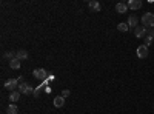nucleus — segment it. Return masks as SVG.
<instances>
[{"label": "nucleus", "instance_id": "nucleus-1", "mask_svg": "<svg viewBox=\"0 0 154 114\" xmlns=\"http://www.w3.org/2000/svg\"><path fill=\"white\" fill-rule=\"evenodd\" d=\"M17 91L20 93V94H26V96H31V94H34V88L29 85V83H26V82H22V83H19V88H17Z\"/></svg>", "mask_w": 154, "mask_h": 114}, {"label": "nucleus", "instance_id": "nucleus-2", "mask_svg": "<svg viewBox=\"0 0 154 114\" xmlns=\"http://www.w3.org/2000/svg\"><path fill=\"white\" fill-rule=\"evenodd\" d=\"M142 23L145 28H154V12H145L142 17Z\"/></svg>", "mask_w": 154, "mask_h": 114}, {"label": "nucleus", "instance_id": "nucleus-3", "mask_svg": "<svg viewBox=\"0 0 154 114\" xmlns=\"http://www.w3.org/2000/svg\"><path fill=\"white\" fill-rule=\"evenodd\" d=\"M19 79H8L6 82H5V88L8 91H17V88H19Z\"/></svg>", "mask_w": 154, "mask_h": 114}, {"label": "nucleus", "instance_id": "nucleus-4", "mask_svg": "<svg viewBox=\"0 0 154 114\" xmlns=\"http://www.w3.org/2000/svg\"><path fill=\"white\" fill-rule=\"evenodd\" d=\"M146 32H148V28H145L143 25H139V26L134 29V35L137 37V39H145Z\"/></svg>", "mask_w": 154, "mask_h": 114}, {"label": "nucleus", "instance_id": "nucleus-5", "mask_svg": "<svg viewBox=\"0 0 154 114\" xmlns=\"http://www.w3.org/2000/svg\"><path fill=\"white\" fill-rule=\"evenodd\" d=\"M32 74H34V77L38 79V80H46V75H48L46 71H45L43 68H37V69H34Z\"/></svg>", "mask_w": 154, "mask_h": 114}, {"label": "nucleus", "instance_id": "nucleus-6", "mask_svg": "<svg viewBox=\"0 0 154 114\" xmlns=\"http://www.w3.org/2000/svg\"><path fill=\"white\" fill-rule=\"evenodd\" d=\"M137 56H139V59H146L148 57V46L140 45L137 48Z\"/></svg>", "mask_w": 154, "mask_h": 114}, {"label": "nucleus", "instance_id": "nucleus-7", "mask_svg": "<svg viewBox=\"0 0 154 114\" xmlns=\"http://www.w3.org/2000/svg\"><path fill=\"white\" fill-rule=\"evenodd\" d=\"M126 5H128V8L133 9V11H136V9H140V8H142V2H140V0H130V2H128Z\"/></svg>", "mask_w": 154, "mask_h": 114}, {"label": "nucleus", "instance_id": "nucleus-8", "mask_svg": "<svg viewBox=\"0 0 154 114\" xmlns=\"http://www.w3.org/2000/svg\"><path fill=\"white\" fill-rule=\"evenodd\" d=\"M152 39H154V28H148V32H146V37H145V46H149Z\"/></svg>", "mask_w": 154, "mask_h": 114}, {"label": "nucleus", "instance_id": "nucleus-9", "mask_svg": "<svg viewBox=\"0 0 154 114\" xmlns=\"http://www.w3.org/2000/svg\"><path fill=\"white\" fill-rule=\"evenodd\" d=\"M126 23H128V26H130V28H134V29H136V28L139 26V25H137V23H139L137 16H130V19H128Z\"/></svg>", "mask_w": 154, "mask_h": 114}, {"label": "nucleus", "instance_id": "nucleus-10", "mask_svg": "<svg viewBox=\"0 0 154 114\" xmlns=\"http://www.w3.org/2000/svg\"><path fill=\"white\" fill-rule=\"evenodd\" d=\"M88 6H89V9H91L93 12H99V11H100V8H102V6H100V3L97 2V0H91V2L88 3Z\"/></svg>", "mask_w": 154, "mask_h": 114}, {"label": "nucleus", "instance_id": "nucleus-11", "mask_svg": "<svg viewBox=\"0 0 154 114\" xmlns=\"http://www.w3.org/2000/svg\"><path fill=\"white\" fill-rule=\"evenodd\" d=\"M20 65H22V60H19L17 57L12 59V60H9V68H11V69H19Z\"/></svg>", "mask_w": 154, "mask_h": 114}, {"label": "nucleus", "instance_id": "nucleus-12", "mask_svg": "<svg viewBox=\"0 0 154 114\" xmlns=\"http://www.w3.org/2000/svg\"><path fill=\"white\" fill-rule=\"evenodd\" d=\"M20 93L19 91H12L11 94H9V102L11 103H16V102H19V100H20Z\"/></svg>", "mask_w": 154, "mask_h": 114}, {"label": "nucleus", "instance_id": "nucleus-13", "mask_svg": "<svg viewBox=\"0 0 154 114\" xmlns=\"http://www.w3.org/2000/svg\"><path fill=\"white\" fill-rule=\"evenodd\" d=\"M63 105H65V97H63V96H57L54 99V106L56 108H62Z\"/></svg>", "mask_w": 154, "mask_h": 114}, {"label": "nucleus", "instance_id": "nucleus-14", "mask_svg": "<svg viewBox=\"0 0 154 114\" xmlns=\"http://www.w3.org/2000/svg\"><path fill=\"white\" fill-rule=\"evenodd\" d=\"M28 51L26 49H19V51L16 53V57L19 59V60H25V59H28Z\"/></svg>", "mask_w": 154, "mask_h": 114}, {"label": "nucleus", "instance_id": "nucleus-15", "mask_svg": "<svg viewBox=\"0 0 154 114\" xmlns=\"http://www.w3.org/2000/svg\"><path fill=\"white\" fill-rule=\"evenodd\" d=\"M116 11H117L119 14H125V12L128 11V5L126 3H117L116 5Z\"/></svg>", "mask_w": 154, "mask_h": 114}, {"label": "nucleus", "instance_id": "nucleus-16", "mask_svg": "<svg viewBox=\"0 0 154 114\" xmlns=\"http://www.w3.org/2000/svg\"><path fill=\"white\" fill-rule=\"evenodd\" d=\"M8 114H19V108L14 103H9L8 105Z\"/></svg>", "mask_w": 154, "mask_h": 114}, {"label": "nucleus", "instance_id": "nucleus-17", "mask_svg": "<svg viewBox=\"0 0 154 114\" xmlns=\"http://www.w3.org/2000/svg\"><path fill=\"white\" fill-rule=\"evenodd\" d=\"M117 29H119L120 32H126L128 29H130V26H128V23H119V25H117Z\"/></svg>", "mask_w": 154, "mask_h": 114}, {"label": "nucleus", "instance_id": "nucleus-18", "mask_svg": "<svg viewBox=\"0 0 154 114\" xmlns=\"http://www.w3.org/2000/svg\"><path fill=\"white\" fill-rule=\"evenodd\" d=\"M43 86H45V85H40V86H37L32 96H34V97H38V96H40V93H42V90H43Z\"/></svg>", "mask_w": 154, "mask_h": 114}, {"label": "nucleus", "instance_id": "nucleus-19", "mask_svg": "<svg viewBox=\"0 0 154 114\" xmlns=\"http://www.w3.org/2000/svg\"><path fill=\"white\" fill-rule=\"evenodd\" d=\"M3 57H6V59L12 60V59H16V53H12V51H8V53H5V54H3Z\"/></svg>", "mask_w": 154, "mask_h": 114}, {"label": "nucleus", "instance_id": "nucleus-20", "mask_svg": "<svg viewBox=\"0 0 154 114\" xmlns=\"http://www.w3.org/2000/svg\"><path fill=\"white\" fill-rule=\"evenodd\" d=\"M69 94H71V91H69V90H63V91H62V96H63V97H68Z\"/></svg>", "mask_w": 154, "mask_h": 114}]
</instances>
